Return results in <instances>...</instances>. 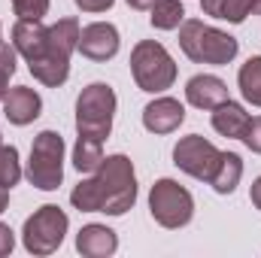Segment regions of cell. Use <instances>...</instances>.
<instances>
[{
	"mask_svg": "<svg viewBox=\"0 0 261 258\" xmlns=\"http://www.w3.org/2000/svg\"><path fill=\"white\" fill-rule=\"evenodd\" d=\"M70 203L79 213H107V216H125L137 203V176L134 161L128 155H110L94 170V176L82 179L73 192Z\"/></svg>",
	"mask_w": 261,
	"mask_h": 258,
	"instance_id": "cell-1",
	"label": "cell"
},
{
	"mask_svg": "<svg viewBox=\"0 0 261 258\" xmlns=\"http://www.w3.org/2000/svg\"><path fill=\"white\" fill-rule=\"evenodd\" d=\"M179 49H182L186 58L195 61V64L225 67L237 58L240 43H237L231 34L203 24L200 18H186V21L179 24Z\"/></svg>",
	"mask_w": 261,
	"mask_h": 258,
	"instance_id": "cell-2",
	"label": "cell"
},
{
	"mask_svg": "<svg viewBox=\"0 0 261 258\" xmlns=\"http://www.w3.org/2000/svg\"><path fill=\"white\" fill-rule=\"evenodd\" d=\"M130 76L140 91L161 94L176 82V61L155 40H140L130 52Z\"/></svg>",
	"mask_w": 261,
	"mask_h": 258,
	"instance_id": "cell-3",
	"label": "cell"
},
{
	"mask_svg": "<svg viewBox=\"0 0 261 258\" xmlns=\"http://www.w3.org/2000/svg\"><path fill=\"white\" fill-rule=\"evenodd\" d=\"M24 176L40 192H55L64 183V137L58 131H40L34 137Z\"/></svg>",
	"mask_w": 261,
	"mask_h": 258,
	"instance_id": "cell-4",
	"label": "cell"
},
{
	"mask_svg": "<svg viewBox=\"0 0 261 258\" xmlns=\"http://www.w3.org/2000/svg\"><path fill=\"white\" fill-rule=\"evenodd\" d=\"M116 91L107 82H91L82 88V94L76 97V131L82 137H94V140H107L113 131L116 119Z\"/></svg>",
	"mask_w": 261,
	"mask_h": 258,
	"instance_id": "cell-5",
	"label": "cell"
},
{
	"mask_svg": "<svg viewBox=\"0 0 261 258\" xmlns=\"http://www.w3.org/2000/svg\"><path fill=\"white\" fill-rule=\"evenodd\" d=\"M67 228H70V219L64 210L55 203H46L34 216H28V222L21 228V243L31 255H52L64 243Z\"/></svg>",
	"mask_w": 261,
	"mask_h": 258,
	"instance_id": "cell-6",
	"label": "cell"
},
{
	"mask_svg": "<svg viewBox=\"0 0 261 258\" xmlns=\"http://www.w3.org/2000/svg\"><path fill=\"white\" fill-rule=\"evenodd\" d=\"M149 213L161 228H182L195 216V197L176 179H158L149 192Z\"/></svg>",
	"mask_w": 261,
	"mask_h": 258,
	"instance_id": "cell-7",
	"label": "cell"
},
{
	"mask_svg": "<svg viewBox=\"0 0 261 258\" xmlns=\"http://www.w3.org/2000/svg\"><path fill=\"white\" fill-rule=\"evenodd\" d=\"M219 158H222V152L210 140H203L200 134H189L173 146V164L182 173H189L195 179H203V183L213 179V173L219 167Z\"/></svg>",
	"mask_w": 261,
	"mask_h": 258,
	"instance_id": "cell-8",
	"label": "cell"
},
{
	"mask_svg": "<svg viewBox=\"0 0 261 258\" xmlns=\"http://www.w3.org/2000/svg\"><path fill=\"white\" fill-rule=\"evenodd\" d=\"M119 28L110 21H91L79 34V52L88 61H110L119 55Z\"/></svg>",
	"mask_w": 261,
	"mask_h": 258,
	"instance_id": "cell-9",
	"label": "cell"
},
{
	"mask_svg": "<svg viewBox=\"0 0 261 258\" xmlns=\"http://www.w3.org/2000/svg\"><path fill=\"white\" fill-rule=\"evenodd\" d=\"M186 122V107L176 97H155L143 110V128L149 134H173Z\"/></svg>",
	"mask_w": 261,
	"mask_h": 258,
	"instance_id": "cell-10",
	"label": "cell"
},
{
	"mask_svg": "<svg viewBox=\"0 0 261 258\" xmlns=\"http://www.w3.org/2000/svg\"><path fill=\"white\" fill-rule=\"evenodd\" d=\"M40 113H43V97H40L34 88L15 85V88L6 91V97H3V116H6L12 125L24 128V125H31L34 119H40Z\"/></svg>",
	"mask_w": 261,
	"mask_h": 258,
	"instance_id": "cell-11",
	"label": "cell"
},
{
	"mask_svg": "<svg viewBox=\"0 0 261 258\" xmlns=\"http://www.w3.org/2000/svg\"><path fill=\"white\" fill-rule=\"evenodd\" d=\"M186 100L197 110H216L228 100V85L213 73H197L186 82Z\"/></svg>",
	"mask_w": 261,
	"mask_h": 258,
	"instance_id": "cell-12",
	"label": "cell"
},
{
	"mask_svg": "<svg viewBox=\"0 0 261 258\" xmlns=\"http://www.w3.org/2000/svg\"><path fill=\"white\" fill-rule=\"evenodd\" d=\"M12 46L24 61H34V58L49 52V28H43V21L18 18L12 24Z\"/></svg>",
	"mask_w": 261,
	"mask_h": 258,
	"instance_id": "cell-13",
	"label": "cell"
},
{
	"mask_svg": "<svg viewBox=\"0 0 261 258\" xmlns=\"http://www.w3.org/2000/svg\"><path fill=\"white\" fill-rule=\"evenodd\" d=\"M76 249L85 258H110L119 249V237L113 228L91 222V225H82V231L76 234Z\"/></svg>",
	"mask_w": 261,
	"mask_h": 258,
	"instance_id": "cell-14",
	"label": "cell"
},
{
	"mask_svg": "<svg viewBox=\"0 0 261 258\" xmlns=\"http://www.w3.org/2000/svg\"><path fill=\"white\" fill-rule=\"evenodd\" d=\"M28 70H31V76L37 82H43L49 88H58V85H64L67 76H70V58H64V55H58V52L49 49L46 55L28 61Z\"/></svg>",
	"mask_w": 261,
	"mask_h": 258,
	"instance_id": "cell-15",
	"label": "cell"
},
{
	"mask_svg": "<svg viewBox=\"0 0 261 258\" xmlns=\"http://www.w3.org/2000/svg\"><path fill=\"white\" fill-rule=\"evenodd\" d=\"M246 125H249V113L240 104H234L231 97L213 110V128H216V134H222L228 140H240L246 134Z\"/></svg>",
	"mask_w": 261,
	"mask_h": 258,
	"instance_id": "cell-16",
	"label": "cell"
},
{
	"mask_svg": "<svg viewBox=\"0 0 261 258\" xmlns=\"http://www.w3.org/2000/svg\"><path fill=\"white\" fill-rule=\"evenodd\" d=\"M240 176H243V161H240V155H237V152H222L219 167H216L210 186H213L216 194H231L240 186Z\"/></svg>",
	"mask_w": 261,
	"mask_h": 258,
	"instance_id": "cell-17",
	"label": "cell"
},
{
	"mask_svg": "<svg viewBox=\"0 0 261 258\" xmlns=\"http://www.w3.org/2000/svg\"><path fill=\"white\" fill-rule=\"evenodd\" d=\"M200 12L228 24H243L252 12V0H200Z\"/></svg>",
	"mask_w": 261,
	"mask_h": 258,
	"instance_id": "cell-18",
	"label": "cell"
},
{
	"mask_svg": "<svg viewBox=\"0 0 261 258\" xmlns=\"http://www.w3.org/2000/svg\"><path fill=\"white\" fill-rule=\"evenodd\" d=\"M79 34H82V28H79L76 18H58L49 28V49L58 52V55H64V58H70L79 49Z\"/></svg>",
	"mask_w": 261,
	"mask_h": 258,
	"instance_id": "cell-19",
	"label": "cell"
},
{
	"mask_svg": "<svg viewBox=\"0 0 261 258\" xmlns=\"http://www.w3.org/2000/svg\"><path fill=\"white\" fill-rule=\"evenodd\" d=\"M100 164H103V140L79 134V140L73 146V167L79 173H94Z\"/></svg>",
	"mask_w": 261,
	"mask_h": 258,
	"instance_id": "cell-20",
	"label": "cell"
},
{
	"mask_svg": "<svg viewBox=\"0 0 261 258\" xmlns=\"http://www.w3.org/2000/svg\"><path fill=\"white\" fill-rule=\"evenodd\" d=\"M237 85L246 104L261 107V55H252L237 73Z\"/></svg>",
	"mask_w": 261,
	"mask_h": 258,
	"instance_id": "cell-21",
	"label": "cell"
},
{
	"mask_svg": "<svg viewBox=\"0 0 261 258\" xmlns=\"http://www.w3.org/2000/svg\"><path fill=\"white\" fill-rule=\"evenodd\" d=\"M149 12H152L149 21H152V28H158V31H176V28L186 21V6H182L179 0H158Z\"/></svg>",
	"mask_w": 261,
	"mask_h": 258,
	"instance_id": "cell-22",
	"label": "cell"
},
{
	"mask_svg": "<svg viewBox=\"0 0 261 258\" xmlns=\"http://www.w3.org/2000/svg\"><path fill=\"white\" fill-rule=\"evenodd\" d=\"M21 179V161H18V149L15 146H3L0 143V186L12 189Z\"/></svg>",
	"mask_w": 261,
	"mask_h": 258,
	"instance_id": "cell-23",
	"label": "cell"
},
{
	"mask_svg": "<svg viewBox=\"0 0 261 258\" xmlns=\"http://www.w3.org/2000/svg\"><path fill=\"white\" fill-rule=\"evenodd\" d=\"M15 46H6V43H0V104H3V97H6V91H9V79H12V73H15Z\"/></svg>",
	"mask_w": 261,
	"mask_h": 258,
	"instance_id": "cell-24",
	"label": "cell"
},
{
	"mask_svg": "<svg viewBox=\"0 0 261 258\" xmlns=\"http://www.w3.org/2000/svg\"><path fill=\"white\" fill-rule=\"evenodd\" d=\"M15 15L24 21H43V15L49 12V0H9Z\"/></svg>",
	"mask_w": 261,
	"mask_h": 258,
	"instance_id": "cell-25",
	"label": "cell"
},
{
	"mask_svg": "<svg viewBox=\"0 0 261 258\" xmlns=\"http://www.w3.org/2000/svg\"><path fill=\"white\" fill-rule=\"evenodd\" d=\"M240 140L246 143V149H249V152L261 155V116L249 119V125H246V134H243Z\"/></svg>",
	"mask_w": 261,
	"mask_h": 258,
	"instance_id": "cell-26",
	"label": "cell"
},
{
	"mask_svg": "<svg viewBox=\"0 0 261 258\" xmlns=\"http://www.w3.org/2000/svg\"><path fill=\"white\" fill-rule=\"evenodd\" d=\"M82 12H107V9H113V3L116 0H73Z\"/></svg>",
	"mask_w": 261,
	"mask_h": 258,
	"instance_id": "cell-27",
	"label": "cell"
},
{
	"mask_svg": "<svg viewBox=\"0 0 261 258\" xmlns=\"http://www.w3.org/2000/svg\"><path fill=\"white\" fill-rule=\"evenodd\" d=\"M12 249H15V234H12V228H9V225H3V222H0V258L9 255Z\"/></svg>",
	"mask_w": 261,
	"mask_h": 258,
	"instance_id": "cell-28",
	"label": "cell"
},
{
	"mask_svg": "<svg viewBox=\"0 0 261 258\" xmlns=\"http://www.w3.org/2000/svg\"><path fill=\"white\" fill-rule=\"evenodd\" d=\"M249 197H252V203H255V210H261V176L252 183V189H249Z\"/></svg>",
	"mask_w": 261,
	"mask_h": 258,
	"instance_id": "cell-29",
	"label": "cell"
},
{
	"mask_svg": "<svg viewBox=\"0 0 261 258\" xmlns=\"http://www.w3.org/2000/svg\"><path fill=\"white\" fill-rule=\"evenodd\" d=\"M158 0H128V6L130 9H152Z\"/></svg>",
	"mask_w": 261,
	"mask_h": 258,
	"instance_id": "cell-30",
	"label": "cell"
},
{
	"mask_svg": "<svg viewBox=\"0 0 261 258\" xmlns=\"http://www.w3.org/2000/svg\"><path fill=\"white\" fill-rule=\"evenodd\" d=\"M6 207H9V189H6V186H0V213H3Z\"/></svg>",
	"mask_w": 261,
	"mask_h": 258,
	"instance_id": "cell-31",
	"label": "cell"
},
{
	"mask_svg": "<svg viewBox=\"0 0 261 258\" xmlns=\"http://www.w3.org/2000/svg\"><path fill=\"white\" fill-rule=\"evenodd\" d=\"M252 12H255V15H261V0H252Z\"/></svg>",
	"mask_w": 261,
	"mask_h": 258,
	"instance_id": "cell-32",
	"label": "cell"
},
{
	"mask_svg": "<svg viewBox=\"0 0 261 258\" xmlns=\"http://www.w3.org/2000/svg\"><path fill=\"white\" fill-rule=\"evenodd\" d=\"M0 34H3V31H0ZM0 43H3V40H0Z\"/></svg>",
	"mask_w": 261,
	"mask_h": 258,
	"instance_id": "cell-33",
	"label": "cell"
}]
</instances>
